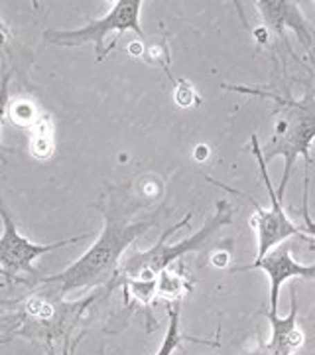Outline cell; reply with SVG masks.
<instances>
[{"mask_svg": "<svg viewBox=\"0 0 315 355\" xmlns=\"http://www.w3.org/2000/svg\"><path fill=\"white\" fill-rule=\"evenodd\" d=\"M105 216V227H102L99 239L89 247L85 253L77 259L73 265L63 268L62 272L51 277H38L28 280L26 284H48L63 296L67 292L79 291V288H97L111 284L118 279L120 272V257L126 253V249L144 235L148 229L154 227L156 217H148L144 221L130 223L123 211L97 205Z\"/></svg>", "mask_w": 315, "mask_h": 355, "instance_id": "6da1fadb", "label": "cell"}, {"mask_svg": "<svg viewBox=\"0 0 315 355\" xmlns=\"http://www.w3.org/2000/svg\"><path fill=\"white\" fill-rule=\"evenodd\" d=\"M97 298L99 294H89L79 302H67L62 292L48 284H34L28 296L14 302L18 308L12 316H4V326H10L4 338L8 342V338L18 336L30 342H42L46 347H51L57 340L67 342L83 312Z\"/></svg>", "mask_w": 315, "mask_h": 355, "instance_id": "7a4b0ae2", "label": "cell"}, {"mask_svg": "<svg viewBox=\"0 0 315 355\" xmlns=\"http://www.w3.org/2000/svg\"><path fill=\"white\" fill-rule=\"evenodd\" d=\"M258 95L278 101L270 137L262 146V156L266 164L278 156L284 158V174L276 190L278 200L282 202L290 184L296 160L303 158L305 168L312 166V144L315 140V97L305 95L303 99H284L268 91H258Z\"/></svg>", "mask_w": 315, "mask_h": 355, "instance_id": "3957f363", "label": "cell"}, {"mask_svg": "<svg viewBox=\"0 0 315 355\" xmlns=\"http://www.w3.org/2000/svg\"><path fill=\"white\" fill-rule=\"evenodd\" d=\"M191 217H193L191 214H186L183 219H179L176 225L165 229L158 243L150 247L148 251H132L128 254L120 265L118 279L158 280L160 272L174 265V261H177L183 254L193 253V251H201L205 243L209 241V237L217 229L228 225L233 221V207L227 200H221L217 203V211L207 219V223L197 233H193L191 237L183 239V241L168 243V237L174 235L181 227H186L191 221Z\"/></svg>", "mask_w": 315, "mask_h": 355, "instance_id": "277c9868", "label": "cell"}, {"mask_svg": "<svg viewBox=\"0 0 315 355\" xmlns=\"http://www.w3.org/2000/svg\"><path fill=\"white\" fill-rule=\"evenodd\" d=\"M142 6H144V0H114L109 14L99 20H89L83 28H77V30H48L44 34V38L50 44L65 46V48L93 44L97 60L102 62L111 53L109 48H105V38L111 32H118V34L134 32L138 38H146L142 24H140Z\"/></svg>", "mask_w": 315, "mask_h": 355, "instance_id": "5b68a950", "label": "cell"}, {"mask_svg": "<svg viewBox=\"0 0 315 355\" xmlns=\"http://www.w3.org/2000/svg\"><path fill=\"white\" fill-rule=\"evenodd\" d=\"M0 219H2V237H0V272L6 280H16V282H28V280L38 279V270L34 263L38 257L57 249H65L73 243L83 241L91 237V233H83L77 237H69L63 241L55 243H34L20 235L16 227V221L10 216V211L2 205L0 209Z\"/></svg>", "mask_w": 315, "mask_h": 355, "instance_id": "8992f818", "label": "cell"}, {"mask_svg": "<svg viewBox=\"0 0 315 355\" xmlns=\"http://www.w3.org/2000/svg\"><path fill=\"white\" fill-rule=\"evenodd\" d=\"M252 154L258 162V170H260V176L264 180L266 191H268V198L272 202V207L270 209H264L260 207L256 200H252L249 196H244L249 202L252 203V207L256 209V214L251 219V227L256 231V239H258V253H256V261L264 259L266 254L270 251H274L276 247H280L282 243H286L290 237H302L305 241L314 243L312 237H307L303 233L302 225H296L291 221L290 217L286 216L284 207H282V202L278 200L276 190L272 188V182H270V176H268V170H266V160L262 156V146L258 142V137L252 135Z\"/></svg>", "mask_w": 315, "mask_h": 355, "instance_id": "52a82bcc", "label": "cell"}, {"mask_svg": "<svg viewBox=\"0 0 315 355\" xmlns=\"http://www.w3.org/2000/svg\"><path fill=\"white\" fill-rule=\"evenodd\" d=\"M260 268L264 270L266 277L270 280V312L278 314V300H280V288L284 282L291 279L315 280V263L314 265H302L291 257V247L288 243H282L274 251L266 254L264 259L254 261L252 265L237 266L231 272H240V270H252Z\"/></svg>", "mask_w": 315, "mask_h": 355, "instance_id": "ba28073f", "label": "cell"}, {"mask_svg": "<svg viewBox=\"0 0 315 355\" xmlns=\"http://www.w3.org/2000/svg\"><path fill=\"white\" fill-rule=\"evenodd\" d=\"M256 8L264 20L266 30H274L284 36L286 30H294L307 50H314V28L303 18L302 8L294 0H258Z\"/></svg>", "mask_w": 315, "mask_h": 355, "instance_id": "9c48e42d", "label": "cell"}, {"mask_svg": "<svg viewBox=\"0 0 315 355\" xmlns=\"http://www.w3.org/2000/svg\"><path fill=\"white\" fill-rule=\"evenodd\" d=\"M290 300V314L286 318H280L276 312H266V320L270 322L272 336H270V342L266 345L264 355H296L305 345L307 331L298 320L300 302H298L296 286H291Z\"/></svg>", "mask_w": 315, "mask_h": 355, "instance_id": "30bf717a", "label": "cell"}, {"mask_svg": "<svg viewBox=\"0 0 315 355\" xmlns=\"http://www.w3.org/2000/svg\"><path fill=\"white\" fill-rule=\"evenodd\" d=\"M191 292V280L183 270H176L174 266L165 268L158 277V296L168 302H181V298Z\"/></svg>", "mask_w": 315, "mask_h": 355, "instance_id": "8fae6325", "label": "cell"}, {"mask_svg": "<svg viewBox=\"0 0 315 355\" xmlns=\"http://www.w3.org/2000/svg\"><path fill=\"white\" fill-rule=\"evenodd\" d=\"M114 284H123L126 306L130 304V300H134L136 304L144 306V308L148 310L152 306V300L158 296V280L116 279L114 280ZM113 286H111V288H113Z\"/></svg>", "mask_w": 315, "mask_h": 355, "instance_id": "7c38bea8", "label": "cell"}, {"mask_svg": "<svg viewBox=\"0 0 315 355\" xmlns=\"http://www.w3.org/2000/svg\"><path fill=\"white\" fill-rule=\"evenodd\" d=\"M179 314H181V302H170V304H168V318H170V324H168V331H165L162 345H160V349L156 352V355H174V352L181 345L183 340H193V342L215 345V343L207 342V340L203 342V340H195V338H186V336H181V331H179Z\"/></svg>", "mask_w": 315, "mask_h": 355, "instance_id": "4fadbf2b", "label": "cell"}, {"mask_svg": "<svg viewBox=\"0 0 315 355\" xmlns=\"http://www.w3.org/2000/svg\"><path fill=\"white\" fill-rule=\"evenodd\" d=\"M55 150V139H53V127L48 114H44V119L39 121L36 127L32 128V137H30V153L36 156L38 160H48Z\"/></svg>", "mask_w": 315, "mask_h": 355, "instance_id": "5bb4252c", "label": "cell"}, {"mask_svg": "<svg viewBox=\"0 0 315 355\" xmlns=\"http://www.w3.org/2000/svg\"><path fill=\"white\" fill-rule=\"evenodd\" d=\"M6 119L12 121V125L22 128H32L44 119V113L36 107V103L30 99H14L12 103H6Z\"/></svg>", "mask_w": 315, "mask_h": 355, "instance_id": "9a60e30c", "label": "cell"}, {"mask_svg": "<svg viewBox=\"0 0 315 355\" xmlns=\"http://www.w3.org/2000/svg\"><path fill=\"white\" fill-rule=\"evenodd\" d=\"M302 219H303V233L312 237L315 243V221L309 216V168L303 172V198H302Z\"/></svg>", "mask_w": 315, "mask_h": 355, "instance_id": "2e32d148", "label": "cell"}, {"mask_svg": "<svg viewBox=\"0 0 315 355\" xmlns=\"http://www.w3.org/2000/svg\"><path fill=\"white\" fill-rule=\"evenodd\" d=\"M176 101L179 107H189V105H197V103L201 101V99H199V95L195 93L193 85L181 79V81H177Z\"/></svg>", "mask_w": 315, "mask_h": 355, "instance_id": "e0dca14e", "label": "cell"}, {"mask_svg": "<svg viewBox=\"0 0 315 355\" xmlns=\"http://www.w3.org/2000/svg\"><path fill=\"white\" fill-rule=\"evenodd\" d=\"M296 355H315V328L307 334L305 345Z\"/></svg>", "mask_w": 315, "mask_h": 355, "instance_id": "ac0fdd59", "label": "cell"}, {"mask_svg": "<svg viewBox=\"0 0 315 355\" xmlns=\"http://www.w3.org/2000/svg\"><path fill=\"white\" fill-rule=\"evenodd\" d=\"M81 338H83V334H81L79 338H75V342L71 343V345H69L67 342H63V355H75V349H77V345H79V340H81ZM46 349H48V355H57L55 354V349H53V345H51V347H46Z\"/></svg>", "mask_w": 315, "mask_h": 355, "instance_id": "d6986e66", "label": "cell"}, {"mask_svg": "<svg viewBox=\"0 0 315 355\" xmlns=\"http://www.w3.org/2000/svg\"><path fill=\"white\" fill-rule=\"evenodd\" d=\"M211 261H213V265L217 266V268H225V266L228 265V261H231V254H228V253H215Z\"/></svg>", "mask_w": 315, "mask_h": 355, "instance_id": "ffe728a7", "label": "cell"}, {"mask_svg": "<svg viewBox=\"0 0 315 355\" xmlns=\"http://www.w3.org/2000/svg\"><path fill=\"white\" fill-rule=\"evenodd\" d=\"M209 156V146H205V144H199L197 148H195V158L199 160V162H203L205 158Z\"/></svg>", "mask_w": 315, "mask_h": 355, "instance_id": "44dd1931", "label": "cell"}]
</instances>
